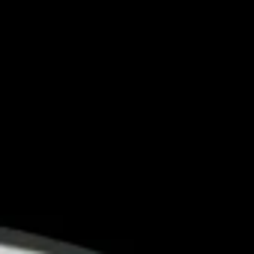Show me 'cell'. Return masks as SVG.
Returning a JSON list of instances; mask_svg holds the SVG:
<instances>
[{
  "instance_id": "6da1fadb",
  "label": "cell",
  "mask_w": 254,
  "mask_h": 254,
  "mask_svg": "<svg viewBox=\"0 0 254 254\" xmlns=\"http://www.w3.org/2000/svg\"><path fill=\"white\" fill-rule=\"evenodd\" d=\"M0 254H24V251H18V248H0Z\"/></svg>"
}]
</instances>
